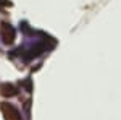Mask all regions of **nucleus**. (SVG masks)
Listing matches in <instances>:
<instances>
[{
    "instance_id": "1",
    "label": "nucleus",
    "mask_w": 121,
    "mask_h": 120,
    "mask_svg": "<svg viewBox=\"0 0 121 120\" xmlns=\"http://www.w3.org/2000/svg\"><path fill=\"white\" fill-rule=\"evenodd\" d=\"M0 109H2V112H3L5 120H23V117H21L19 110L15 107V106L8 104V102H2Z\"/></svg>"
},
{
    "instance_id": "2",
    "label": "nucleus",
    "mask_w": 121,
    "mask_h": 120,
    "mask_svg": "<svg viewBox=\"0 0 121 120\" xmlns=\"http://www.w3.org/2000/svg\"><path fill=\"white\" fill-rule=\"evenodd\" d=\"M0 36H2V41L5 44H11L15 41V36H16L15 28L11 24H8V23H2V26H0Z\"/></svg>"
},
{
    "instance_id": "3",
    "label": "nucleus",
    "mask_w": 121,
    "mask_h": 120,
    "mask_svg": "<svg viewBox=\"0 0 121 120\" xmlns=\"http://www.w3.org/2000/svg\"><path fill=\"white\" fill-rule=\"evenodd\" d=\"M16 92H18L16 88H15L11 83H2L0 84V94L5 96V97H11V96H15Z\"/></svg>"
}]
</instances>
